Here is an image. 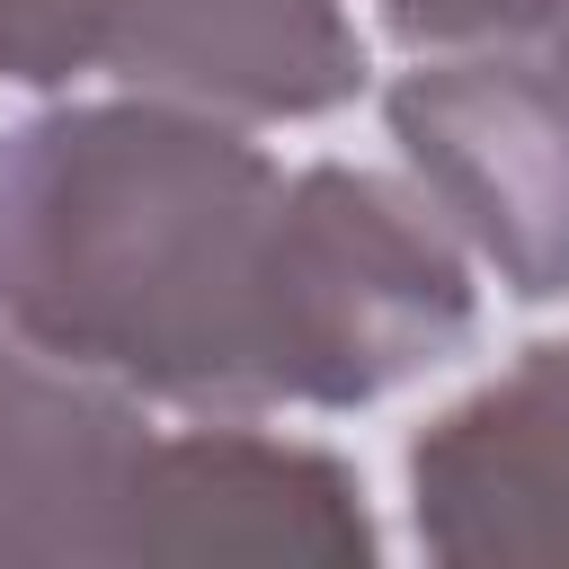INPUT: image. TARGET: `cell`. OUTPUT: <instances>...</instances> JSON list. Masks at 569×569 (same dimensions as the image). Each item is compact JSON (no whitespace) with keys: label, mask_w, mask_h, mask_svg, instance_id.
<instances>
[{"label":"cell","mask_w":569,"mask_h":569,"mask_svg":"<svg viewBox=\"0 0 569 569\" xmlns=\"http://www.w3.org/2000/svg\"><path fill=\"white\" fill-rule=\"evenodd\" d=\"M0 320L187 409H356L471 347V276L418 196L142 98L0 142Z\"/></svg>","instance_id":"cell-1"},{"label":"cell","mask_w":569,"mask_h":569,"mask_svg":"<svg viewBox=\"0 0 569 569\" xmlns=\"http://www.w3.org/2000/svg\"><path fill=\"white\" fill-rule=\"evenodd\" d=\"M391 133L516 293H569V80L525 62H436L391 89Z\"/></svg>","instance_id":"cell-2"},{"label":"cell","mask_w":569,"mask_h":569,"mask_svg":"<svg viewBox=\"0 0 569 569\" xmlns=\"http://www.w3.org/2000/svg\"><path fill=\"white\" fill-rule=\"evenodd\" d=\"M356 480L329 453L267 445L240 427L151 436L133 471L124 560H365Z\"/></svg>","instance_id":"cell-3"},{"label":"cell","mask_w":569,"mask_h":569,"mask_svg":"<svg viewBox=\"0 0 569 569\" xmlns=\"http://www.w3.org/2000/svg\"><path fill=\"white\" fill-rule=\"evenodd\" d=\"M409 489L436 560H569V347H525L507 382L436 418Z\"/></svg>","instance_id":"cell-4"},{"label":"cell","mask_w":569,"mask_h":569,"mask_svg":"<svg viewBox=\"0 0 569 569\" xmlns=\"http://www.w3.org/2000/svg\"><path fill=\"white\" fill-rule=\"evenodd\" d=\"M151 427L80 365L0 338V560H124Z\"/></svg>","instance_id":"cell-5"},{"label":"cell","mask_w":569,"mask_h":569,"mask_svg":"<svg viewBox=\"0 0 569 569\" xmlns=\"http://www.w3.org/2000/svg\"><path fill=\"white\" fill-rule=\"evenodd\" d=\"M116 80L213 116H329L365 89L338 0H133Z\"/></svg>","instance_id":"cell-6"},{"label":"cell","mask_w":569,"mask_h":569,"mask_svg":"<svg viewBox=\"0 0 569 569\" xmlns=\"http://www.w3.org/2000/svg\"><path fill=\"white\" fill-rule=\"evenodd\" d=\"M133 0H0V80H80L116 71Z\"/></svg>","instance_id":"cell-7"},{"label":"cell","mask_w":569,"mask_h":569,"mask_svg":"<svg viewBox=\"0 0 569 569\" xmlns=\"http://www.w3.org/2000/svg\"><path fill=\"white\" fill-rule=\"evenodd\" d=\"M560 0H382V27L400 44H489V36H525L551 27Z\"/></svg>","instance_id":"cell-8"},{"label":"cell","mask_w":569,"mask_h":569,"mask_svg":"<svg viewBox=\"0 0 569 569\" xmlns=\"http://www.w3.org/2000/svg\"><path fill=\"white\" fill-rule=\"evenodd\" d=\"M551 53H560V80H569V0L551 9Z\"/></svg>","instance_id":"cell-9"}]
</instances>
